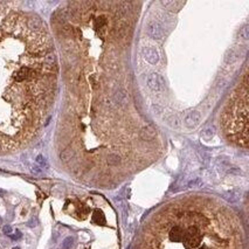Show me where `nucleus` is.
I'll list each match as a JSON object with an SVG mask.
<instances>
[{
	"label": "nucleus",
	"instance_id": "obj_12",
	"mask_svg": "<svg viewBox=\"0 0 249 249\" xmlns=\"http://www.w3.org/2000/svg\"><path fill=\"white\" fill-rule=\"evenodd\" d=\"M240 36L243 39V40H247L249 37V29H248V26H244L243 28H241L240 31Z\"/></svg>",
	"mask_w": 249,
	"mask_h": 249
},
{
	"label": "nucleus",
	"instance_id": "obj_7",
	"mask_svg": "<svg viewBox=\"0 0 249 249\" xmlns=\"http://www.w3.org/2000/svg\"><path fill=\"white\" fill-rule=\"evenodd\" d=\"M200 121H201V115L198 111H189L184 117V124L191 129L196 128V125L200 123Z\"/></svg>",
	"mask_w": 249,
	"mask_h": 249
},
{
	"label": "nucleus",
	"instance_id": "obj_11",
	"mask_svg": "<svg viewBox=\"0 0 249 249\" xmlns=\"http://www.w3.org/2000/svg\"><path fill=\"white\" fill-rule=\"evenodd\" d=\"M35 161H36V164L39 165V167H47V166H48V163H47L46 158L44 157V156H41V154L36 157Z\"/></svg>",
	"mask_w": 249,
	"mask_h": 249
},
{
	"label": "nucleus",
	"instance_id": "obj_3",
	"mask_svg": "<svg viewBox=\"0 0 249 249\" xmlns=\"http://www.w3.org/2000/svg\"><path fill=\"white\" fill-rule=\"evenodd\" d=\"M223 125L227 137L231 142L247 147L248 144V84L247 75L242 88L233 96L231 103L223 115Z\"/></svg>",
	"mask_w": 249,
	"mask_h": 249
},
{
	"label": "nucleus",
	"instance_id": "obj_18",
	"mask_svg": "<svg viewBox=\"0 0 249 249\" xmlns=\"http://www.w3.org/2000/svg\"><path fill=\"white\" fill-rule=\"evenodd\" d=\"M13 249H20V248H19V247H15V248H13Z\"/></svg>",
	"mask_w": 249,
	"mask_h": 249
},
{
	"label": "nucleus",
	"instance_id": "obj_4",
	"mask_svg": "<svg viewBox=\"0 0 249 249\" xmlns=\"http://www.w3.org/2000/svg\"><path fill=\"white\" fill-rule=\"evenodd\" d=\"M146 84L154 92H160V91L165 90V80H164V77L161 75L157 74V73H151L147 76Z\"/></svg>",
	"mask_w": 249,
	"mask_h": 249
},
{
	"label": "nucleus",
	"instance_id": "obj_14",
	"mask_svg": "<svg viewBox=\"0 0 249 249\" xmlns=\"http://www.w3.org/2000/svg\"><path fill=\"white\" fill-rule=\"evenodd\" d=\"M11 236V239L12 240H19V239H21V236H22V234H21V231H15V234L14 235H9Z\"/></svg>",
	"mask_w": 249,
	"mask_h": 249
},
{
	"label": "nucleus",
	"instance_id": "obj_8",
	"mask_svg": "<svg viewBox=\"0 0 249 249\" xmlns=\"http://www.w3.org/2000/svg\"><path fill=\"white\" fill-rule=\"evenodd\" d=\"M139 136H141V138L143 141H153L154 137H156V131H154V129L152 126L147 125L139 132Z\"/></svg>",
	"mask_w": 249,
	"mask_h": 249
},
{
	"label": "nucleus",
	"instance_id": "obj_1",
	"mask_svg": "<svg viewBox=\"0 0 249 249\" xmlns=\"http://www.w3.org/2000/svg\"><path fill=\"white\" fill-rule=\"evenodd\" d=\"M56 75L42 21L0 2V152L36 134L52 105Z\"/></svg>",
	"mask_w": 249,
	"mask_h": 249
},
{
	"label": "nucleus",
	"instance_id": "obj_15",
	"mask_svg": "<svg viewBox=\"0 0 249 249\" xmlns=\"http://www.w3.org/2000/svg\"><path fill=\"white\" fill-rule=\"evenodd\" d=\"M32 171H33V172H35V173H40V172H41L42 170L40 169L39 166H34V167H33V170H32Z\"/></svg>",
	"mask_w": 249,
	"mask_h": 249
},
{
	"label": "nucleus",
	"instance_id": "obj_16",
	"mask_svg": "<svg viewBox=\"0 0 249 249\" xmlns=\"http://www.w3.org/2000/svg\"><path fill=\"white\" fill-rule=\"evenodd\" d=\"M28 225H29L31 227H34V226H35V221H34V220H31V222L28 223Z\"/></svg>",
	"mask_w": 249,
	"mask_h": 249
},
{
	"label": "nucleus",
	"instance_id": "obj_13",
	"mask_svg": "<svg viewBox=\"0 0 249 249\" xmlns=\"http://www.w3.org/2000/svg\"><path fill=\"white\" fill-rule=\"evenodd\" d=\"M2 231H4V234H6V235H12V227L11 226H4V228H2Z\"/></svg>",
	"mask_w": 249,
	"mask_h": 249
},
{
	"label": "nucleus",
	"instance_id": "obj_5",
	"mask_svg": "<svg viewBox=\"0 0 249 249\" xmlns=\"http://www.w3.org/2000/svg\"><path fill=\"white\" fill-rule=\"evenodd\" d=\"M146 33L147 35L152 37V39H156V40H160L163 35H164V32H163V27L160 25L158 21H151L147 24L146 26Z\"/></svg>",
	"mask_w": 249,
	"mask_h": 249
},
{
	"label": "nucleus",
	"instance_id": "obj_2",
	"mask_svg": "<svg viewBox=\"0 0 249 249\" xmlns=\"http://www.w3.org/2000/svg\"><path fill=\"white\" fill-rule=\"evenodd\" d=\"M139 249H242L241 227L231 211L209 199H183L152 216Z\"/></svg>",
	"mask_w": 249,
	"mask_h": 249
},
{
	"label": "nucleus",
	"instance_id": "obj_6",
	"mask_svg": "<svg viewBox=\"0 0 249 249\" xmlns=\"http://www.w3.org/2000/svg\"><path fill=\"white\" fill-rule=\"evenodd\" d=\"M142 53L144 59L151 64H157L159 61V54L158 50L153 47H144L142 49Z\"/></svg>",
	"mask_w": 249,
	"mask_h": 249
},
{
	"label": "nucleus",
	"instance_id": "obj_17",
	"mask_svg": "<svg viewBox=\"0 0 249 249\" xmlns=\"http://www.w3.org/2000/svg\"><path fill=\"white\" fill-rule=\"evenodd\" d=\"M2 193H4V192H2V191H1V189H0V194H2Z\"/></svg>",
	"mask_w": 249,
	"mask_h": 249
},
{
	"label": "nucleus",
	"instance_id": "obj_10",
	"mask_svg": "<svg viewBox=\"0 0 249 249\" xmlns=\"http://www.w3.org/2000/svg\"><path fill=\"white\" fill-rule=\"evenodd\" d=\"M73 246H74V238L68 236V238H66V239L63 240L62 249H70Z\"/></svg>",
	"mask_w": 249,
	"mask_h": 249
},
{
	"label": "nucleus",
	"instance_id": "obj_9",
	"mask_svg": "<svg viewBox=\"0 0 249 249\" xmlns=\"http://www.w3.org/2000/svg\"><path fill=\"white\" fill-rule=\"evenodd\" d=\"M202 136H204L205 139H211L214 136V128L212 125H208L206 126L204 130H202Z\"/></svg>",
	"mask_w": 249,
	"mask_h": 249
},
{
	"label": "nucleus",
	"instance_id": "obj_19",
	"mask_svg": "<svg viewBox=\"0 0 249 249\" xmlns=\"http://www.w3.org/2000/svg\"><path fill=\"white\" fill-rule=\"evenodd\" d=\"M0 223H1V219H0Z\"/></svg>",
	"mask_w": 249,
	"mask_h": 249
}]
</instances>
